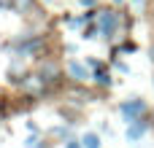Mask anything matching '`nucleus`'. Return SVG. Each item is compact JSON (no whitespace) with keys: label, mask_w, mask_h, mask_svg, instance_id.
I'll list each match as a JSON object with an SVG mask.
<instances>
[{"label":"nucleus","mask_w":154,"mask_h":148,"mask_svg":"<svg viewBox=\"0 0 154 148\" xmlns=\"http://www.w3.org/2000/svg\"><path fill=\"white\" fill-rule=\"evenodd\" d=\"M143 132H146V121H141V119H138V121H133V127L127 129V140H138Z\"/></svg>","instance_id":"3"},{"label":"nucleus","mask_w":154,"mask_h":148,"mask_svg":"<svg viewBox=\"0 0 154 148\" xmlns=\"http://www.w3.org/2000/svg\"><path fill=\"white\" fill-rule=\"evenodd\" d=\"M84 148H100L97 135H84Z\"/></svg>","instance_id":"5"},{"label":"nucleus","mask_w":154,"mask_h":148,"mask_svg":"<svg viewBox=\"0 0 154 148\" xmlns=\"http://www.w3.org/2000/svg\"><path fill=\"white\" fill-rule=\"evenodd\" d=\"M68 73H70L76 81H87V78H89V73H87V70H84L79 62H70V65H68Z\"/></svg>","instance_id":"4"},{"label":"nucleus","mask_w":154,"mask_h":148,"mask_svg":"<svg viewBox=\"0 0 154 148\" xmlns=\"http://www.w3.org/2000/svg\"><path fill=\"white\" fill-rule=\"evenodd\" d=\"M116 24H119V16H116L114 11H103V13H100V30H103L106 38H111V35L116 32Z\"/></svg>","instance_id":"2"},{"label":"nucleus","mask_w":154,"mask_h":148,"mask_svg":"<svg viewBox=\"0 0 154 148\" xmlns=\"http://www.w3.org/2000/svg\"><path fill=\"white\" fill-rule=\"evenodd\" d=\"M68 148H79V146H76V143H70V146H68Z\"/></svg>","instance_id":"8"},{"label":"nucleus","mask_w":154,"mask_h":148,"mask_svg":"<svg viewBox=\"0 0 154 148\" xmlns=\"http://www.w3.org/2000/svg\"><path fill=\"white\" fill-rule=\"evenodd\" d=\"M152 59H154V46H152Z\"/></svg>","instance_id":"9"},{"label":"nucleus","mask_w":154,"mask_h":148,"mask_svg":"<svg viewBox=\"0 0 154 148\" xmlns=\"http://www.w3.org/2000/svg\"><path fill=\"white\" fill-rule=\"evenodd\" d=\"M0 8H11V0H0Z\"/></svg>","instance_id":"6"},{"label":"nucleus","mask_w":154,"mask_h":148,"mask_svg":"<svg viewBox=\"0 0 154 148\" xmlns=\"http://www.w3.org/2000/svg\"><path fill=\"white\" fill-rule=\"evenodd\" d=\"M81 5H95V0H79Z\"/></svg>","instance_id":"7"},{"label":"nucleus","mask_w":154,"mask_h":148,"mask_svg":"<svg viewBox=\"0 0 154 148\" xmlns=\"http://www.w3.org/2000/svg\"><path fill=\"white\" fill-rule=\"evenodd\" d=\"M143 113H146V102H143V100H133V102H125V105H122V116H125L130 124L138 121Z\"/></svg>","instance_id":"1"},{"label":"nucleus","mask_w":154,"mask_h":148,"mask_svg":"<svg viewBox=\"0 0 154 148\" xmlns=\"http://www.w3.org/2000/svg\"><path fill=\"white\" fill-rule=\"evenodd\" d=\"M135 3H143V0H135Z\"/></svg>","instance_id":"10"}]
</instances>
